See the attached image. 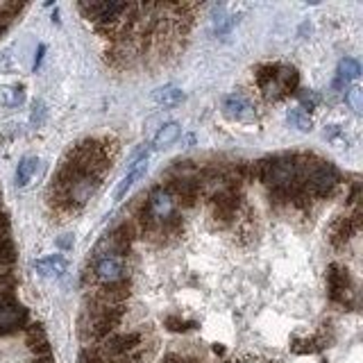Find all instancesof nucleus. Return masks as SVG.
Returning a JSON list of instances; mask_svg holds the SVG:
<instances>
[{
	"instance_id": "18",
	"label": "nucleus",
	"mask_w": 363,
	"mask_h": 363,
	"mask_svg": "<svg viewBox=\"0 0 363 363\" xmlns=\"http://www.w3.org/2000/svg\"><path fill=\"white\" fill-rule=\"evenodd\" d=\"M10 231H12L10 216L0 211V241H5V238H10Z\"/></svg>"
},
{
	"instance_id": "3",
	"label": "nucleus",
	"mask_w": 363,
	"mask_h": 363,
	"mask_svg": "<svg viewBox=\"0 0 363 363\" xmlns=\"http://www.w3.org/2000/svg\"><path fill=\"white\" fill-rule=\"evenodd\" d=\"M87 277L91 280V287L125 282V280H129L127 257H116V254H96L94 252Z\"/></svg>"
},
{
	"instance_id": "9",
	"label": "nucleus",
	"mask_w": 363,
	"mask_h": 363,
	"mask_svg": "<svg viewBox=\"0 0 363 363\" xmlns=\"http://www.w3.org/2000/svg\"><path fill=\"white\" fill-rule=\"evenodd\" d=\"M152 98H154V103L161 105V107H175L184 100V94L177 87H161V89L154 91Z\"/></svg>"
},
{
	"instance_id": "1",
	"label": "nucleus",
	"mask_w": 363,
	"mask_h": 363,
	"mask_svg": "<svg viewBox=\"0 0 363 363\" xmlns=\"http://www.w3.org/2000/svg\"><path fill=\"white\" fill-rule=\"evenodd\" d=\"M125 313H127V304L112 307V304H100V302H94V300H87L82 307L80 318H77V334H80L84 347L98 345L110 334L118 331Z\"/></svg>"
},
{
	"instance_id": "13",
	"label": "nucleus",
	"mask_w": 363,
	"mask_h": 363,
	"mask_svg": "<svg viewBox=\"0 0 363 363\" xmlns=\"http://www.w3.org/2000/svg\"><path fill=\"white\" fill-rule=\"evenodd\" d=\"M34 171H37V159L34 157L23 159L19 164V168H17V184H19V187H25V184L32 180Z\"/></svg>"
},
{
	"instance_id": "17",
	"label": "nucleus",
	"mask_w": 363,
	"mask_h": 363,
	"mask_svg": "<svg viewBox=\"0 0 363 363\" xmlns=\"http://www.w3.org/2000/svg\"><path fill=\"white\" fill-rule=\"evenodd\" d=\"M345 100H347V105H350L354 112L361 114V110H363V91H361L359 87H354V89L347 91Z\"/></svg>"
},
{
	"instance_id": "11",
	"label": "nucleus",
	"mask_w": 363,
	"mask_h": 363,
	"mask_svg": "<svg viewBox=\"0 0 363 363\" xmlns=\"http://www.w3.org/2000/svg\"><path fill=\"white\" fill-rule=\"evenodd\" d=\"M361 73V68H359V64L354 59H343L341 61V66H338V77H336V87L341 89V87H347L354 77H357Z\"/></svg>"
},
{
	"instance_id": "12",
	"label": "nucleus",
	"mask_w": 363,
	"mask_h": 363,
	"mask_svg": "<svg viewBox=\"0 0 363 363\" xmlns=\"http://www.w3.org/2000/svg\"><path fill=\"white\" fill-rule=\"evenodd\" d=\"M34 268L39 270L41 275H48V277H59L61 273L66 270V261L61 259V257H48V259H43V261H37Z\"/></svg>"
},
{
	"instance_id": "2",
	"label": "nucleus",
	"mask_w": 363,
	"mask_h": 363,
	"mask_svg": "<svg viewBox=\"0 0 363 363\" xmlns=\"http://www.w3.org/2000/svg\"><path fill=\"white\" fill-rule=\"evenodd\" d=\"M254 84L266 100H284L300 89V75L289 64H261L254 71Z\"/></svg>"
},
{
	"instance_id": "7",
	"label": "nucleus",
	"mask_w": 363,
	"mask_h": 363,
	"mask_svg": "<svg viewBox=\"0 0 363 363\" xmlns=\"http://www.w3.org/2000/svg\"><path fill=\"white\" fill-rule=\"evenodd\" d=\"M222 112L234 121H252L254 118V105L241 94H231L222 100Z\"/></svg>"
},
{
	"instance_id": "5",
	"label": "nucleus",
	"mask_w": 363,
	"mask_h": 363,
	"mask_svg": "<svg viewBox=\"0 0 363 363\" xmlns=\"http://www.w3.org/2000/svg\"><path fill=\"white\" fill-rule=\"evenodd\" d=\"M327 289H329L331 302L343 304V307H347L352 302L354 284L350 280V273H347L343 266H338V264L329 266V270H327Z\"/></svg>"
},
{
	"instance_id": "4",
	"label": "nucleus",
	"mask_w": 363,
	"mask_h": 363,
	"mask_svg": "<svg viewBox=\"0 0 363 363\" xmlns=\"http://www.w3.org/2000/svg\"><path fill=\"white\" fill-rule=\"evenodd\" d=\"M28 309L17 302L12 293H0V336L14 334L28 325Z\"/></svg>"
},
{
	"instance_id": "19",
	"label": "nucleus",
	"mask_w": 363,
	"mask_h": 363,
	"mask_svg": "<svg viewBox=\"0 0 363 363\" xmlns=\"http://www.w3.org/2000/svg\"><path fill=\"white\" fill-rule=\"evenodd\" d=\"M298 98L302 100L304 110H313V107L318 105V96H315V94H307V91H298Z\"/></svg>"
},
{
	"instance_id": "16",
	"label": "nucleus",
	"mask_w": 363,
	"mask_h": 363,
	"mask_svg": "<svg viewBox=\"0 0 363 363\" xmlns=\"http://www.w3.org/2000/svg\"><path fill=\"white\" fill-rule=\"evenodd\" d=\"M289 121L298 129H302V132H309V129H311V118H309V114H304L302 110H291L289 112Z\"/></svg>"
},
{
	"instance_id": "8",
	"label": "nucleus",
	"mask_w": 363,
	"mask_h": 363,
	"mask_svg": "<svg viewBox=\"0 0 363 363\" xmlns=\"http://www.w3.org/2000/svg\"><path fill=\"white\" fill-rule=\"evenodd\" d=\"M25 336H28V347L37 354V359L50 357V343H48V336H45L41 325H30Z\"/></svg>"
},
{
	"instance_id": "6",
	"label": "nucleus",
	"mask_w": 363,
	"mask_h": 363,
	"mask_svg": "<svg viewBox=\"0 0 363 363\" xmlns=\"http://www.w3.org/2000/svg\"><path fill=\"white\" fill-rule=\"evenodd\" d=\"M359 229H361V211L354 209L352 216H341V218L331 225L329 241L334 248H343V245H347L354 236L359 234Z\"/></svg>"
},
{
	"instance_id": "15",
	"label": "nucleus",
	"mask_w": 363,
	"mask_h": 363,
	"mask_svg": "<svg viewBox=\"0 0 363 363\" xmlns=\"http://www.w3.org/2000/svg\"><path fill=\"white\" fill-rule=\"evenodd\" d=\"M166 327L171 331H189L196 327V320H187V318H182V315H168Z\"/></svg>"
},
{
	"instance_id": "10",
	"label": "nucleus",
	"mask_w": 363,
	"mask_h": 363,
	"mask_svg": "<svg viewBox=\"0 0 363 363\" xmlns=\"http://www.w3.org/2000/svg\"><path fill=\"white\" fill-rule=\"evenodd\" d=\"M180 132H182V127L177 125V123H166V125L154 134V141H152L154 148H166V145H171L173 141L180 138Z\"/></svg>"
},
{
	"instance_id": "14",
	"label": "nucleus",
	"mask_w": 363,
	"mask_h": 363,
	"mask_svg": "<svg viewBox=\"0 0 363 363\" xmlns=\"http://www.w3.org/2000/svg\"><path fill=\"white\" fill-rule=\"evenodd\" d=\"M17 261V248H14L12 238L0 241V268H10Z\"/></svg>"
}]
</instances>
